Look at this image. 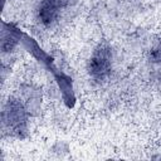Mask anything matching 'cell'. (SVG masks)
Instances as JSON below:
<instances>
[{
  "label": "cell",
  "mask_w": 161,
  "mask_h": 161,
  "mask_svg": "<svg viewBox=\"0 0 161 161\" xmlns=\"http://www.w3.org/2000/svg\"><path fill=\"white\" fill-rule=\"evenodd\" d=\"M29 112L19 97H9L1 112L3 127L11 136L25 138L28 136Z\"/></svg>",
  "instance_id": "obj_1"
},
{
  "label": "cell",
  "mask_w": 161,
  "mask_h": 161,
  "mask_svg": "<svg viewBox=\"0 0 161 161\" xmlns=\"http://www.w3.org/2000/svg\"><path fill=\"white\" fill-rule=\"evenodd\" d=\"M112 48L107 43H101L96 47L87 63V72L96 82H104L112 72Z\"/></svg>",
  "instance_id": "obj_2"
},
{
  "label": "cell",
  "mask_w": 161,
  "mask_h": 161,
  "mask_svg": "<svg viewBox=\"0 0 161 161\" xmlns=\"http://www.w3.org/2000/svg\"><path fill=\"white\" fill-rule=\"evenodd\" d=\"M20 99L24 103L25 108L28 109L30 116L36 114L40 111L42 104V92L33 84H25L20 88Z\"/></svg>",
  "instance_id": "obj_3"
},
{
  "label": "cell",
  "mask_w": 161,
  "mask_h": 161,
  "mask_svg": "<svg viewBox=\"0 0 161 161\" xmlns=\"http://www.w3.org/2000/svg\"><path fill=\"white\" fill-rule=\"evenodd\" d=\"M60 9L52 0H42L36 9V18L44 26H52L59 18Z\"/></svg>",
  "instance_id": "obj_4"
},
{
  "label": "cell",
  "mask_w": 161,
  "mask_h": 161,
  "mask_svg": "<svg viewBox=\"0 0 161 161\" xmlns=\"http://www.w3.org/2000/svg\"><path fill=\"white\" fill-rule=\"evenodd\" d=\"M21 38V30L15 28L13 24L3 23L1 34V50L3 53H11L19 44Z\"/></svg>",
  "instance_id": "obj_5"
},
{
  "label": "cell",
  "mask_w": 161,
  "mask_h": 161,
  "mask_svg": "<svg viewBox=\"0 0 161 161\" xmlns=\"http://www.w3.org/2000/svg\"><path fill=\"white\" fill-rule=\"evenodd\" d=\"M58 87L60 89V94L63 98V102L65 103L67 107L72 108L75 103V96H74V91H73V83H72V78L67 74H64L62 70L59 73H57L54 75Z\"/></svg>",
  "instance_id": "obj_6"
},
{
  "label": "cell",
  "mask_w": 161,
  "mask_h": 161,
  "mask_svg": "<svg viewBox=\"0 0 161 161\" xmlns=\"http://www.w3.org/2000/svg\"><path fill=\"white\" fill-rule=\"evenodd\" d=\"M148 60L153 64H160L161 65V42L157 43L148 53Z\"/></svg>",
  "instance_id": "obj_7"
},
{
  "label": "cell",
  "mask_w": 161,
  "mask_h": 161,
  "mask_svg": "<svg viewBox=\"0 0 161 161\" xmlns=\"http://www.w3.org/2000/svg\"><path fill=\"white\" fill-rule=\"evenodd\" d=\"M59 9H65V8H69V6H73L77 4L78 0H52Z\"/></svg>",
  "instance_id": "obj_8"
},
{
  "label": "cell",
  "mask_w": 161,
  "mask_h": 161,
  "mask_svg": "<svg viewBox=\"0 0 161 161\" xmlns=\"http://www.w3.org/2000/svg\"><path fill=\"white\" fill-rule=\"evenodd\" d=\"M156 80H158V83L161 84V73H158V74H157V79H156Z\"/></svg>",
  "instance_id": "obj_9"
}]
</instances>
